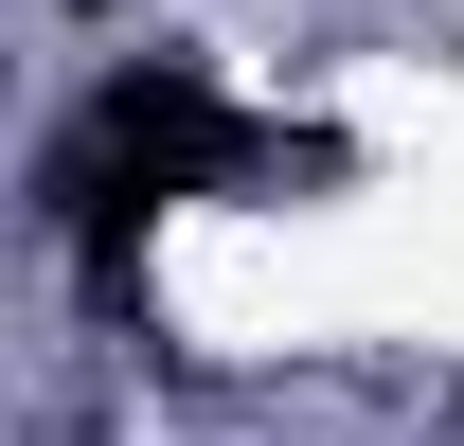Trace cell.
<instances>
[{
	"label": "cell",
	"mask_w": 464,
	"mask_h": 446,
	"mask_svg": "<svg viewBox=\"0 0 464 446\" xmlns=\"http://www.w3.org/2000/svg\"><path fill=\"white\" fill-rule=\"evenodd\" d=\"M54 18H125V0H54Z\"/></svg>",
	"instance_id": "obj_2"
},
{
	"label": "cell",
	"mask_w": 464,
	"mask_h": 446,
	"mask_svg": "<svg viewBox=\"0 0 464 446\" xmlns=\"http://www.w3.org/2000/svg\"><path fill=\"white\" fill-rule=\"evenodd\" d=\"M108 179H143V197H232V179H340V143L322 125H250V108H215V72L197 54H125L90 108L36 143V215H90Z\"/></svg>",
	"instance_id": "obj_1"
}]
</instances>
